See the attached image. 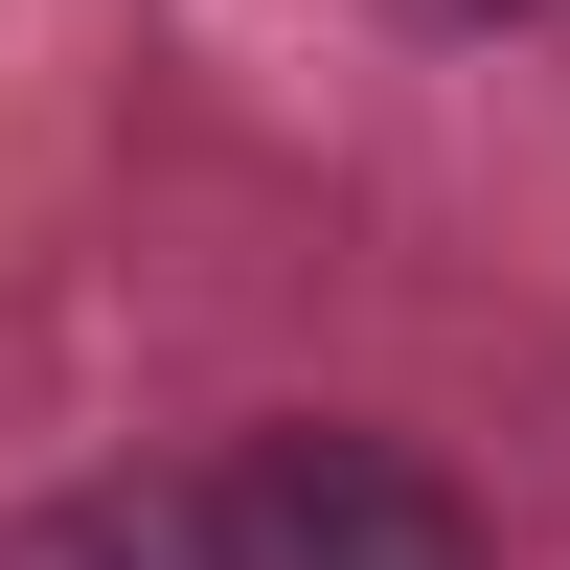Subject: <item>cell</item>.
Instances as JSON below:
<instances>
[{"label":"cell","instance_id":"1","mask_svg":"<svg viewBox=\"0 0 570 570\" xmlns=\"http://www.w3.org/2000/svg\"><path fill=\"white\" fill-rule=\"evenodd\" d=\"M206 548L228 570H480V502L365 411H297V434L206 456Z\"/></svg>","mask_w":570,"mask_h":570},{"label":"cell","instance_id":"2","mask_svg":"<svg viewBox=\"0 0 570 570\" xmlns=\"http://www.w3.org/2000/svg\"><path fill=\"white\" fill-rule=\"evenodd\" d=\"M0 570H228V548H206V480H69L0 525Z\"/></svg>","mask_w":570,"mask_h":570}]
</instances>
